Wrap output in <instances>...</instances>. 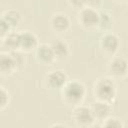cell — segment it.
<instances>
[{"label": "cell", "mask_w": 128, "mask_h": 128, "mask_svg": "<svg viewBox=\"0 0 128 128\" xmlns=\"http://www.w3.org/2000/svg\"><path fill=\"white\" fill-rule=\"evenodd\" d=\"M102 127H115V128H123L125 124L122 122V120L118 117L110 116L103 122H101Z\"/></svg>", "instance_id": "17"}, {"label": "cell", "mask_w": 128, "mask_h": 128, "mask_svg": "<svg viewBox=\"0 0 128 128\" xmlns=\"http://www.w3.org/2000/svg\"><path fill=\"white\" fill-rule=\"evenodd\" d=\"M50 46L52 48V51L54 53L56 61H61L65 60L69 54H70V49L69 45L62 39H55L50 43Z\"/></svg>", "instance_id": "13"}, {"label": "cell", "mask_w": 128, "mask_h": 128, "mask_svg": "<svg viewBox=\"0 0 128 128\" xmlns=\"http://www.w3.org/2000/svg\"><path fill=\"white\" fill-rule=\"evenodd\" d=\"M51 127H62V128H64V127H67V125L66 124H60V123H54V124L51 125Z\"/></svg>", "instance_id": "22"}, {"label": "cell", "mask_w": 128, "mask_h": 128, "mask_svg": "<svg viewBox=\"0 0 128 128\" xmlns=\"http://www.w3.org/2000/svg\"><path fill=\"white\" fill-rule=\"evenodd\" d=\"M99 45L103 54L113 57L120 47V39L116 34L112 32H106L100 38Z\"/></svg>", "instance_id": "5"}, {"label": "cell", "mask_w": 128, "mask_h": 128, "mask_svg": "<svg viewBox=\"0 0 128 128\" xmlns=\"http://www.w3.org/2000/svg\"><path fill=\"white\" fill-rule=\"evenodd\" d=\"M60 91L62 101L66 105L71 107L82 104L86 95V89L84 84L78 80L68 81Z\"/></svg>", "instance_id": "2"}, {"label": "cell", "mask_w": 128, "mask_h": 128, "mask_svg": "<svg viewBox=\"0 0 128 128\" xmlns=\"http://www.w3.org/2000/svg\"><path fill=\"white\" fill-rule=\"evenodd\" d=\"M102 0H85V7H90L97 9L100 7Z\"/></svg>", "instance_id": "21"}, {"label": "cell", "mask_w": 128, "mask_h": 128, "mask_svg": "<svg viewBox=\"0 0 128 128\" xmlns=\"http://www.w3.org/2000/svg\"><path fill=\"white\" fill-rule=\"evenodd\" d=\"M17 63L11 54V52L2 51L0 54V72L3 76L13 75L16 71H18Z\"/></svg>", "instance_id": "9"}, {"label": "cell", "mask_w": 128, "mask_h": 128, "mask_svg": "<svg viewBox=\"0 0 128 128\" xmlns=\"http://www.w3.org/2000/svg\"><path fill=\"white\" fill-rule=\"evenodd\" d=\"M91 109L95 117V120L99 122H103L108 117H110L112 112L111 104L102 102V101H97V100H95V102L91 106Z\"/></svg>", "instance_id": "12"}, {"label": "cell", "mask_w": 128, "mask_h": 128, "mask_svg": "<svg viewBox=\"0 0 128 128\" xmlns=\"http://www.w3.org/2000/svg\"><path fill=\"white\" fill-rule=\"evenodd\" d=\"M1 19H3L4 21H6L10 27L12 29H14L15 27H18L21 20H22V16L21 14L17 11V10H14V9H9V10H6L3 14H2V17Z\"/></svg>", "instance_id": "15"}, {"label": "cell", "mask_w": 128, "mask_h": 128, "mask_svg": "<svg viewBox=\"0 0 128 128\" xmlns=\"http://www.w3.org/2000/svg\"><path fill=\"white\" fill-rule=\"evenodd\" d=\"M107 69L113 78L122 79L128 74V60L122 56H113L108 63Z\"/></svg>", "instance_id": "6"}, {"label": "cell", "mask_w": 128, "mask_h": 128, "mask_svg": "<svg viewBox=\"0 0 128 128\" xmlns=\"http://www.w3.org/2000/svg\"><path fill=\"white\" fill-rule=\"evenodd\" d=\"M71 26L70 19L67 14L65 13H55L52 15L50 19V27L51 29L58 34H63L66 33Z\"/></svg>", "instance_id": "8"}, {"label": "cell", "mask_w": 128, "mask_h": 128, "mask_svg": "<svg viewBox=\"0 0 128 128\" xmlns=\"http://www.w3.org/2000/svg\"><path fill=\"white\" fill-rule=\"evenodd\" d=\"M92 93L95 100L112 104L117 95L116 84L110 77H100L94 82Z\"/></svg>", "instance_id": "1"}, {"label": "cell", "mask_w": 128, "mask_h": 128, "mask_svg": "<svg viewBox=\"0 0 128 128\" xmlns=\"http://www.w3.org/2000/svg\"><path fill=\"white\" fill-rule=\"evenodd\" d=\"M68 82V76L65 73V71L56 69L50 71L48 74H46L44 78V84L45 87L48 89L53 90H61L64 85Z\"/></svg>", "instance_id": "7"}, {"label": "cell", "mask_w": 128, "mask_h": 128, "mask_svg": "<svg viewBox=\"0 0 128 128\" xmlns=\"http://www.w3.org/2000/svg\"><path fill=\"white\" fill-rule=\"evenodd\" d=\"M11 31H13V29L10 27V25L6 21H4L3 19H1V22H0V38L3 39Z\"/></svg>", "instance_id": "19"}, {"label": "cell", "mask_w": 128, "mask_h": 128, "mask_svg": "<svg viewBox=\"0 0 128 128\" xmlns=\"http://www.w3.org/2000/svg\"><path fill=\"white\" fill-rule=\"evenodd\" d=\"M113 25V19L111 17L110 14L106 13V12H101L100 13V17H99V23H98V27L97 29L102 30L103 32H109V30L111 29Z\"/></svg>", "instance_id": "16"}, {"label": "cell", "mask_w": 128, "mask_h": 128, "mask_svg": "<svg viewBox=\"0 0 128 128\" xmlns=\"http://www.w3.org/2000/svg\"><path fill=\"white\" fill-rule=\"evenodd\" d=\"M35 58L42 65H52L56 61L50 44H39L35 50Z\"/></svg>", "instance_id": "10"}, {"label": "cell", "mask_w": 128, "mask_h": 128, "mask_svg": "<svg viewBox=\"0 0 128 128\" xmlns=\"http://www.w3.org/2000/svg\"><path fill=\"white\" fill-rule=\"evenodd\" d=\"M1 44L7 52L20 50V33L11 31L7 36L1 39Z\"/></svg>", "instance_id": "14"}, {"label": "cell", "mask_w": 128, "mask_h": 128, "mask_svg": "<svg viewBox=\"0 0 128 128\" xmlns=\"http://www.w3.org/2000/svg\"><path fill=\"white\" fill-rule=\"evenodd\" d=\"M1 101H0V110L1 111H4L8 106H9V103H10V93L9 91L2 85L1 87Z\"/></svg>", "instance_id": "18"}, {"label": "cell", "mask_w": 128, "mask_h": 128, "mask_svg": "<svg viewBox=\"0 0 128 128\" xmlns=\"http://www.w3.org/2000/svg\"><path fill=\"white\" fill-rule=\"evenodd\" d=\"M99 17H100V13L97 11V9L84 7L78 11L77 20L82 28L86 30H93V29H97L98 27Z\"/></svg>", "instance_id": "4"}, {"label": "cell", "mask_w": 128, "mask_h": 128, "mask_svg": "<svg viewBox=\"0 0 128 128\" xmlns=\"http://www.w3.org/2000/svg\"><path fill=\"white\" fill-rule=\"evenodd\" d=\"M71 119L75 125L79 127H90L96 122L91 107L85 106L83 104L73 107Z\"/></svg>", "instance_id": "3"}, {"label": "cell", "mask_w": 128, "mask_h": 128, "mask_svg": "<svg viewBox=\"0 0 128 128\" xmlns=\"http://www.w3.org/2000/svg\"><path fill=\"white\" fill-rule=\"evenodd\" d=\"M127 4H128V3H127Z\"/></svg>", "instance_id": "24"}, {"label": "cell", "mask_w": 128, "mask_h": 128, "mask_svg": "<svg viewBox=\"0 0 128 128\" xmlns=\"http://www.w3.org/2000/svg\"><path fill=\"white\" fill-rule=\"evenodd\" d=\"M39 46L37 36L30 31H23L20 33V50L24 53L32 52Z\"/></svg>", "instance_id": "11"}, {"label": "cell", "mask_w": 128, "mask_h": 128, "mask_svg": "<svg viewBox=\"0 0 128 128\" xmlns=\"http://www.w3.org/2000/svg\"><path fill=\"white\" fill-rule=\"evenodd\" d=\"M114 1L118 3H128V0H114Z\"/></svg>", "instance_id": "23"}, {"label": "cell", "mask_w": 128, "mask_h": 128, "mask_svg": "<svg viewBox=\"0 0 128 128\" xmlns=\"http://www.w3.org/2000/svg\"><path fill=\"white\" fill-rule=\"evenodd\" d=\"M67 2L73 9L77 11L85 7V0H67Z\"/></svg>", "instance_id": "20"}]
</instances>
